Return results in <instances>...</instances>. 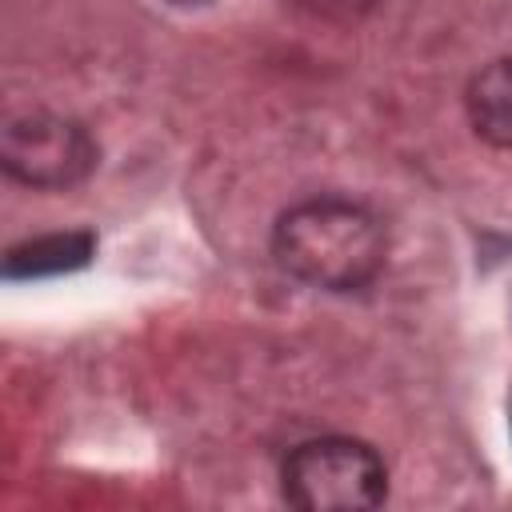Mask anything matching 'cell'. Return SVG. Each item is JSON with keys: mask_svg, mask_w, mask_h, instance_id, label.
I'll use <instances>...</instances> for the list:
<instances>
[{"mask_svg": "<svg viewBox=\"0 0 512 512\" xmlns=\"http://www.w3.org/2000/svg\"><path fill=\"white\" fill-rule=\"evenodd\" d=\"M276 264L320 292H360L388 260L380 216L348 196H312L280 212L272 228Z\"/></svg>", "mask_w": 512, "mask_h": 512, "instance_id": "1", "label": "cell"}, {"mask_svg": "<svg viewBox=\"0 0 512 512\" xmlns=\"http://www.w3.org/2000/svg\"><path fill=\"white\" fill-rule=\"evenodd\" d=\"M280 492L304 512H364L388 496V468L364 440L316 436L284 456Z\"/></svg>", "mask_w": 512, "mask_h": 512, "instance_id": "2", "label": "cell"}, {"mask_svg": "<svg viewBox=\"0 0 512 512\" xmlns=\"http://www.w3.org/2000/svg\"><path fill=\"white\" fill-rule=\"evenodd\" d=\"M100 148L92 132L60 112H20L0 132V164L4 172L40 192H64L92 176Z\"/></svg>", "mask_w": 512, "mask_h": 512, "instance_id": "3", "label": "cell"}, {"mask_svg": "<svg viewBox=\"0 0 512 512\" xmlns=\"http://www.w3.org/2000/svg\"><path fill=\"white\" fill-rule=\"evenodd\" d=\"M464 108H468V124L472 132L492 144L512 152V56L484 64L464 92Z\"/></svg>", "mask_w": 512, "mask_h": 512, "instance_id": "4", "label": "cell"}, {"mask_svg": "<svg viewBox=\"0 0 512 512\" xmlns=\"http://www.w3.org/2000/svg\"><path fill=\"white\" fill-rule=\"evenodd\" d=\"M96 256V236L88 228L76 232H48V236H32L16 248H8L4 256V276L8 280H40V276H60V272H76Z\"/></svg>", "mask_w": 512, "mask_h": 512, "instance_id": "5", "label": "cell"}, {"mask_svg": "<svg viewBox=\"0 0 512 512\" xmlns=\"http://www.w3.org/2000/svg\"><path fill=\"white\" fill-rule=\"evenodd\" d=\"M312 8H320L324 16H340V20H348V16H360V12H368L376 0H308Z\"/></svg>", "mask_w": 512, "mask_h": 512, "instance_id": "6", "label": "cell"}, {"mask_svg": "<svg viewBox=\"0 0 512 512\" xmlns=\"http://www.w3.org/2000/svg\"><path fill=\"white\" fill-rule=\"evenodd\" d=\"M164 4H176V8H200V4H208V0H164Z\"/></svg>", "mask_w": 512, "mask_h": 512, "instance_id": "7", "label": "cell"}]
</instances>
